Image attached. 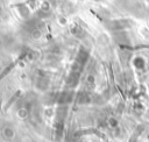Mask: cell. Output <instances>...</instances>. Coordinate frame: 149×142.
Listing matches in <instances>:
<instances>
[{
    "label": "cell",
    "mask_w": 149,
    "mask_h": 142,
    "mask_svg": "<svg viewBox=\"0 0 149 142\" xmlns=\"http://www.w3.org/2000/svg\"><path fill=\"white\" fill-rule=\"evenodd\" d=\"M139 33H140V35H141L144 40L149 41V28H148L147 26H140V27H139Z\"/></svg>",
    "instance_id": "obj_8"
},
{
    "label": "cell",
    "mask_w": 149,
    "mask_h": 142,
    "mask_svg": "<svg viewBox=\"0 0 149 142\" xmlns=\"http://www.w3.org/2000/svg\"><path fill=\"white\" fill-rule=\"evenodd\" d=\"M108 26H111V29L113 31H118L120 33L121 30L128 28L132 26V21L127 20V19H119V20H113L108 23Z\"/></svg>",
    "instance_id": "obj_1"
},
{
    "label": "cell",
    "mask_w": 149,
    "mask_h": 142,
    "mask_svg": "<svg viewBox=\"0 0 149 142\" xmlns=\"http://www.w3.org/2000/svg\"><path fill=\"white\" fill-rule=\"evenodd\" d=\"M107 126L111 128V129H116L119 127V121L115 116H109L107 119Z\"/></svg>",
    "instance_id": "obj_7"
},
{
    "label": "cell",
    "mask_w": 149,
    "mask_h": 142,
    "mask_svg": "<svg viewBox=\"0 0 149 142\" xmlns=\"http://www.w3.org/2000/svg\"><path fill=\"white\" fill-rule=\"evenodd\" d=\"M1 136L6 141H12L16 136V130H15V128L13 126L6 125V126H3L1 128Z\"/></svg>",
    "instance_id": "obj_2"
},
{
    "label": "cell",
    "mask_w": 149,
    "mask_h": 142,
    "mask_svg": "<svg viewBox=\"0 0 149 142\" xmlns=\"http://www.w3.org/2000/svg\"><path fill=\"white\" fill-rule=\"evenodd\" d=\"M15 115H16V118H17L19 120H26V119L29 116V111H28L27 107L22 106V107H19V108L16 109Z\"/></svg>",
    "instance_id": "obj_3"
},
{
    "label": "cell",
    "mask_w": 149,
    "mask_h": 142,
    "mask_svg": "<svg viewBox=\"0 0 149 142\" xmlns=\"http://www.w3.org/2000/svg\"><path fill=\"white\" fill-rule=\"evenodd\" d=\"M43 36V33L40 28H34L31 31H30V37L34 40V41H40Z\"/></svg>",
    "instance_id": "obj_6"
},
{
    "label": "cell",
    "mask_w": 149,
    "mask_h": 142,
    "mask_svg": "<svg viewBox=\"0 0 149 142\" xmlns=\"http://www.w3.org/2000/svg\"><path fill=\"white\" fill-rule=\"evenodd\" d=\"M57 23H58L59 26H62V27L68 26V24H69V19H68V16H65V15H59V16L57 17Z\"/></svg>",
    "instance_id": "obj_9"
},
{
    "label": "cell",
    "mask_w": 149,
    "mask_h": 142,
    "mask_svg": "<svg viewBox=\"0 0 149 142\" xmlns=\"http://www.w3.org/2000/svg\"><path fill=\"white\" fill-rule=\"evenodd\" d=\"M108 142H114V141H108Z\"/></svg>",
    "instance_id": "obj_11"
},
{
    "label": "cell",
    "mask_w": 149,
    "mask_h": 142,
    "mask_svg": "<svg viewBox=\"0 0 149 142\" xmlns=\"http://www.w3.org/2000/svg\"><path fill=\"white\" fill-rule=\"evenodd\" d=\"M143 118L149 122V108H147V109L144 111V113H143Z\"/></svg>",
    "instance_id": "obj_10"
},
{
    "label": "cell",
    "mask_w": 149,
    "mask_h": 142,
    "mask_svg": "<svg viewBox=\"0 0 149 142\" xmlns=\"http://www.w3.org/2000/svg\"><path fill=\"white\" fill-rule=\"evenodd\" d=\"M51 3H50V1L49 0H42L41 2H40V9H41V12H43V13H49L50 10H51Z\"/></svg>",
    "instance_id": "obj_5"
},
{
    "label": "cell",
    "mask_w": 149,
    "mask_h": 142,
    "mask_svg": "<svg viewBox=\"0 0 149 142\" xmlns=\"http://www.w3.org/2000/svg\"><path fill=\"white\" fill-rule=\"evenodd\" d=\"M134 65L137 70H143L144 66H146V59L141 56H137L134 58Z\"/></svg>",
    "instance_id": "obj_4"
}]
</instances>
